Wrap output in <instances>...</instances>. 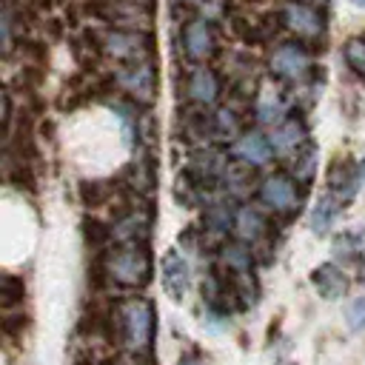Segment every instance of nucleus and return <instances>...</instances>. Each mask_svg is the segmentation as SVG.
I'll return each instance as SVG.
<instances>
[{"mask_svg":"<svg viewBox=\"0 0 365 365\" xmlns=\"http://www.w3.org/2000/svg\"><path fill=\"white\" fill-rule=\"evenodd\" d=\"M123 325H125V342L128 348L134 351H143L148 348L151 342V328H154V317H151V305L145 299H137V302H128L125 311H123Z\"/></svg>","mask_w":365,"mask_h":365,"instance_id":"1","label":"nucleus"},{"mask_svg":"<svg viewBox=\"0 0 365 365\" xmlns=\"http://www.w3.org/2000/svg\"><path fill=\"white\" fill-rule=\"evenodd\" d=\"M111 274L120 279V282H128V285H137V282H145L148 277V257L145 251H137V248H123L111 257L108 262Z\"/></svg>","mask_w":365,"mask_h":365,"instance_id":"2","label":"nucleus"},{"mask_svg":"<svg viewBox=\"0 0 365 365\" xmlns=\"http://www.w3.org/2000/svg\"><path fill=\"white\" fill-rule=\"evenodd\" d=\"M163 288L171 299H182L188 291V262L177 251L163 257Z\"/></svg>","mask_w":365,"mask_h":365,"instance_id":"3","label":"nucleus"},{"mask_svg":"<svg viewBox=\"0 0 365 365\" xmlns=\"http://www.w3.org/2000/svg\"><path fill=\"white\" fill-rule=\"evenodd\" d=\"M271 68H274L279 77L297 80V77H302L305 68H308V54H305L297 43H285V46H279V48L274 51V57H271Z\"/></svg>","mask_w":365,"mask_h":365,"instance_id":"4","label":"nucleus"},{"mask_svg":"<svg viewBox=\"0 0 365 365\" xmlns=\"http://www.w3.org/2000/svg\"><path fill=\"white\" fill-rule=\"evenodd\" d=\"M314 288L319 291V297H325V299H339L342 294H345V274L334 265V262H325V265H319L317 271H314Z\"/></svg>","mask_w":365,"mask_h":365,"instance_id":"5","label":"nucleus"},{"mask_svg":"<svg viewBox=\"0 0 365 365\" xmlns=\"http://www.w3.org/2000/svg\"><path fill=\"white\" fill-rule=\"evenodd\" d=\"M185 48L194 60H202L214 51V34H211V26L205 20H191L185 26Z\"/></svg>","mask_w":365,"mask_h":365,"instance_id":"6","label":"nucleus"},{"mask_svg":"<svg viewBox=\"0 0 365 365\" xmlns=\"http://www.w3.org/2000/svg\"><path fill=\"white\" fill-rule=\"evenodd\" d=\"M262 200L279 211H288L297 205V191H294V182L285 180V177H268L262 182Z\"/></svg>","mask_w":365,"mask_h":365,"instance_id":"7","label":"nucleus"},{"mask_svg":"<svg viewBox=\"0 0 365 365\" xmlns=\"http://www.w3.org/2000/svg\"><path fill=\"white\" fill-rule=\"evenodd\" d=\"M285 23H288L297 34H305V37H314V34L322 31L319 14H317L314 9H308V6H302V3H291V6L285 9Z\"/></svg>","mask_w":365,"mask_h":365,"instance_id":"8","label":"nucleus"},{"mask_svg":"<svg viewBox=\"0 0 365 365\" xmlns=\"http://www.w3.org/2000/svg\"><path fill=\"white\" fill-rule=\"evenodd\" d=\"M234 151H237V157H242L245 163L262 165V163H268V157H271L274 145H271L262 134H245V137H240V140H237Z\"/></svg>","mask_w":365,"mask_h":365,"instance_id":"9","label":"nucleus"},{"mask_svg":"<svg viewBox=\"0 0 365 365\" xmlns=\"http://www.w3.org/2000/svg\"><path fill=\"white\" fill-rule=\"evenodd\" d=\"M188 91H191L194 100H200V103H211L214 94H217V80H214V74H211L208 68H197V71L191 74Z\"/></svg>","mask_w":365,"mask_h":365,"instance_id":"10","label":"nucleus"},{"mask_svg":"<svg viewBox=\"0 0 365 365\" xmlns=\"http://www.w3.org/2000/svg\"><path fill=\"white\" fill-rule=\"evenodd\" d=\"M334 217H336V205H334V200H331V197H322V200L317 202L314 214H311V228H314L317 234H325V231L331 228Z\"/></svg>","mask_w":365,"mask_h":365,"instance_id":"11","label":"nucleus"},{"mask_svg":"<svg viewBox=\"0 0 365 365\" xmlns=\"http://www.w3.org/2000/svg\"><path fill=\"white\" fill-rule=\"evenodd\" d=\"M237 231L242 240H257L262 234V217L251 208H242L240 217H237Z\"/></svg>","mask_w":365,"mask_h":365,"instance_id":"12","label":"nucleus"},{"mask_svg":"<svg viewBox=\"0 0 365 365\" xmlns=\"http://www.w3.org/2000/svg\"><path fill=\"white\" fill-rule=\"evenodd\" d=\"M123 83L131 88V91H140L143 97L151 94V68L148 66H137L131 68L128 74H123Z\"/></svg>","mask_w":365,"mask_h":365,"instance_id":"13","label":"nucleus"},{"mask_svg":"<svg viewBox=\"0 0 365 365\" xmlns=\"http://www.w3.org/2000/svg\"><path fill=\"white\" fill-rule=\"evenodd\" d=\"M271 145L277 151H291L294 145H299V125L297 123H285L282 128H277L271 134Z\"/></svg>","mask_w":365,"mask_h":365,"instance_id":"14","label":"nucleus"},{"mask_svg":"<svg viewBox=\"0 0 365 365\" xmlns=\"http://www.w3.org/2000/svg\"><path fill=\"white\" fill-rule=\"evenodd\" d=\"M345 60H348V66H351L356 74L365 77V37L348 40V46H345Z\"/></svg>","mask_w":365,"mask_h":365,"instance_id":"15","label":"nucleus"},{"mask_svg":"<svg viewBox=\"0 0 365 365\" xmlns=\"http://www.w3.org/2000/svg\"><path fill=\"white\" fill-rule=\"evenodd\" d=\"M345 319H348V328L351 331H362L365 328V297H356V299L348 302Z\"/></svg>","mask_w":365,"mask_h":365,"instance_id":"16","label":"nucleus"},{"mask_svg":"<svg viewBox=\"0 0 365 365\" xmlns=\"http://www.w3.org/2000/svg\"><path fill=\"white\" fill-rule=\"evenodd\" d=\"M108 48L114 51V54H131L134 51V43H137V37L134 34H111L108 37Z\"/></svg>","mask_w":365,"mask_h":365,"instance_id":"17","label":"nucleus"},{"mask_svg":"<svg viewBox=\"0 0 365 365\" xmlns=\"http://www.w3.org/2000/svg\"><path fill=\"white\" fill-rule=\"evenodd\" d=\"M180 365H202L200 359H191V356H185V359H180Z\"/></svg>","mask_w":365,"mask_h":365,"instance_id":"18","label":"nucleus"},{"mask_svg":"<svg viewBox=\"0 0 365 365\" xmlns=\"http://www.w3.org/2000/svg\"><path fill=\"white\" fill-rule=\"evenodd\" d=\"M351 3H354V6H362V9H365V0H351Z\"/></svg>","mask_w":365,"mask_h":365,"instance_id":"19","label":"nucleus"},{"mask_svg":"<svg viewBox=\"0 0 365 365\" xmlns=\"http://www.w3.org/2000/svg\"><path fill=\"white\" fill-rule=\"evenodd\" d=\"M359 182H365V163H362V177H359Z\"/></svg>","mask_w":365,"mask_h":365,"instance_id":"20","label":"nucleus"},{"mask_svg":"<svg viewBox=\"0 0 365 365\" xmlns=\"http://www.w3.org/2000/svg\"><path fill=\"white\" fill-rule=\"evenodd\" d=\"M279 365H288V362H279Z\"/></svg>","mask_w":365,"mask_h":365,"instance_id":"21","label":"nucleus"},{"mask_svg":"<svg viewBox=\"0 0 365 365\" xmlns=\"http://www.w3.org/2000/svg\"><path fill=\"white\" fill-rule=\"evenodd\" d=\"M123 365H128V362H123Z\"/></svg>","mask_w":365,"mask_h":365,"instance_id":"22","label":"nucleus"}]
</instances>
